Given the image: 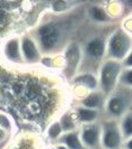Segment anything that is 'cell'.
Instances as JSON below:
<instances>
[{"label": "cell", "instance_id": "cb8c5ba5", "mask_svg": "<svg viewBox=\"0 0 132 149\" xmlns=\"http://www.w3.org/2000/svg\"><path fill=\"white\" fill-rule=\"evenodd\" d=\"M122 149H123V148H122Z\"/></svg>", "mask_w": 132, "mask_h": 149}, {"label": "cell", "instance_id": "5bb4252c", "mask_svg": "<svg viewBox=\"0 0 132 149\" xmlns=\"http://www.w3.org/2000/svg\"><path fill=\"white\" fill-rule=\"evenodd\" d=\"M72 83L76 86L84 88L88 91H95L99 90V79L97 76L91 73H80L77 74L73 80Z\"/></svg>", "mask_w": 132, "mask_h": 149}, {"label": "cell", "instance_id": "603a6c76", "mask_svg": "<svg viewBox=\"0 0 132 149\" xmlns=\"http://www.w3.org/2000/svg\"><path fill=\"white\" fill-rule=\"evenodd\" d=\"M56 149H67V148H66L65 146H63V145H59V143H58V145L56 146Z\"/></svg>", "mask_w": 132, "mask_h": 149}, {"label": "cell", "instance_id": "44dd1931", "mask_svg": "<svg viewBox=\"0 0 132 149\" xmlns=\"http://www.w3.org/2000/svg\"><path fill=\"white\" fill-rule=\"evenodd\" d=\"M122 66H123V68H130V67H132V49L128 54V56L124 58V61L122 62Z\"/></svg>", "mask_w": 132, "mask_h": 149}, {"label": "cell", "instance_id": "7c38bea8", "mask_svg": "<svg viewBox=\"0 0 132 149\" xmlns=\"http://www.w3.org/2000/svg\"><path fill=\"white\" fill-rule=\"evenodd\" d=\"M88 16L92 24L95 25H109L112 24L111 20L110 13L105 9V8L97 6V5H93L88 9Z\"/></svg>", "mask_w": 132, "mask_h": 149}, {"label": "cell", "instance_id": "4fadbf2b", "mask_svg": "<svg viewBox=\"0 0 132 149\" xmlns=\"http://www.w3.org/2000/svg\"><path fill=\"white\" fill-rule=\"evenodd\" d=\"M56 142L65 146L67 149H86L82 143L81 138H80V128L74 131L63 134Z\"/></svg>", "mask_w": 132, "mask_h": 149}, {"label": "cell", "instance_id": "9c48e42d", "mask_svg": "<svg viewBox=\"0 0 132 149\" xmlns=\"http://www.w3.org/2000/svg\"><path fill=\"white\" fill-rule=\"evenodd\" d=\"M80 138L86 149H102L101 147V121L82 125Z\"/></svg>", "mask_w": 132, "mask_h": 149}, {"label": "cell", "instance_id": "ac0fdd59", "mask_svg": "<svg viewBox=\"0 0 132 149\" xmlns=\"http://www.w3.org/2000/svg\"><path fill=\"white\" fill-rule=\"evenodd\" d=\"M6 54L7 56L13 61H18L20 58L19 55V42L17 39H11L8 42L6 46Z\"/></svg>", "mask_w": 132, "mask_h": 149}, {"label": "cell", "instance_id": "ba28073f", "mask_svg": "<svg viewBox=\"0 0 132 149\" xmlns=\"http://www.w3.org/2000/svg\"><path fill=\"white\" fill-rule=\"evenodd\" d=\"M65 56V76L67 79L73 80L76 75L79 74L80 66L82 62V53H81V46L79 42L76 40H71L69 44L66 46L64 49Z\"/></svg>", "mask_w": 132, "mask_h": 149}, {"label": "cell", "instance_id": "52a82bcc", "mask_svg": "<svg viewBox=\"0 0 132 149\" xmlns=\"http://www.w3.org/2000/svg\"><path fill=\"white\" fill-rule=\"evenodd\" d=\"M124 139L119 120H101V147L102 149H122Z\"/></svg>", "mask_w": 132, "mask_h": 149}, {"label": "cell", "instance_id": "3957f363", "mask_svg": "<svg viewBox=\"0 0 132 149\" xmlns=\"http://www.w3.org/2000/svg\"><path fill=\"white\" fill-rule=\"evenodd\" d=\"M77 20L74 14L68 13L44 22L37 30L39 49L46 54H56L64 51L71 42L69 37L73 29L76 28Z\"/></svg>", "mask_w": 132, "mask_h": 149}, {"label": "cell", "instance_id": "277c9868", "mask_svg": "<svg viewBox=\"0 0 132 149\" xmlns=\"http://www.w3.org/2000/svg\"><path fill=\"white\" fill-rule=\"evenodd\" d=\"M132 110V89L117 84L106 97L103 111V119L120 120L125 113Z\"/></svg>", "mask_w": 132, "mask_h": 149}, {"label": "cell", "instance_id": "7402d4cb", "mask_svg": "<svg viewBox=\"0 0 132 149\" xmlns=\"http://www.w3.org/2000/svg\"><path fill=\"white\" fill-rule=\"evenodd\" d=\"M123 149H132V137L124 140V143H123Z\"/></svg>", "mask_w": 132, "mask_h": 149}, {"label": "cell", "instance_id": "8992f818", "mask_svg": "<svg viewBox=\"0 0 132 149\" xmlns=\"http://www.w3.org/2000/svg\"><path fill=\"white\" fill-rule=\"evenodd\" d=\"M123 71L121 62L113 60H105L100 67L97 79H99V90L108 97L119 83L120 75Z\"/></svg>", "mask_w": 132, "mask_h": 149}, {"label": "cell", "instance_id": "ffe728a7", "mask_svg": "<svg viewBox=\"0 0 132 149\" xmlns=\"http://www.w3.org/2000/svg\"><path fill=\"white\" fill-rule=\"evenodd\" d=\"M117 84H122V85H125V86L132 89V67H130V68H123L122 73L120 75Z\"/></svg>", "mask_w": 132, "mask_h": 149}, {"label": "cell", "instance_id": "6da1fadb", "mask_svg": "<svg viewBox=\"0 0 132 149\" xmlns=\"http://www.w3.org/2000/svg\"><path fill=\"white\" fill-rule=\"evenodd\" d=\"M45 82L40 80H28L20 84H16L14 91L16 94L22 97V101L25 102V109L28 113L35 117L49 118L59 111L62 105L60 94L56 88L51 89Z\"/></svg>", "mask_w": 132, "mask_h": 149}, {"label": "cell", "instance_id": "5b68a950", "mask_svg": "<svg viewBox=\"0 0 132 149\" xmlns=\"http://www.w3.org/2000/svg\"><path fill=\"white\" fill-rule=\"evenodd\" d=\"M132 49V35L123 27H115L108 40L106 60L123 62Z\"/></svg>", "mask_w": 132, "mask_h": 149}, {"label": "cell", "instance_id": "e0dca14e", "mask_svg": "<svg viewBox=\"0 0 132 149\" xmlns=\"http://www.w3.org/2000/svg\"><path fill=\"white\" fill-rule=\"evenodd\" d=\"M120 129L123 136V139L126 140L132 137V110L125 113L124 116L119 120Z\"/></svg>", "mask_w": 132, "mask_h": 149}, {"label": "cell", "instance_id": "2e32d148", "mask_svg": "<svg viewBox=\"0 0 132 149\" xmlns=\"http://www.w3.org/2000/svg\"><path fill=\"white\" fill-rule=\"evenodd\" d=\"M59 123L63 128L64 134L65 132H69V131H74L77 128V120L75 117V112L74 111H65L60 117H59Z\"/></svg>", "mask_w": 132, "mask_h": 149}, {"label": "cell", "instance_id": "8fae6325", "mask_svg": "<svg viewBox=\"0 0 132 149\" xmlns=\"http://www.w3.org/2000/svg\"><path fill=\"white\" fill-rule=\"evenodd\" d=\"M75 117L79 123L82 125H88V123H93L97 122L103 119V112L100 110H93V109H88V108H83V107H76L75 108Z\"/></svg>", "mask_w": 132, "mask_h": 149}, {"label": "cell", "instance_id": "7a4b0ae2", "mask_svg": "<svg viewBox=\"0 0 132 149\" xmlns=\"http://www.w3.org/2000/svg\"><path fill=\"white\" fill-rule=\"evenodd\" d=\"M117 26L109 25H95L91 22V29L82 33L81 46L82 62L80 73H91L97 76L100 67L106 60L108 40Z\"/></svg>", "mask_w": 132, "mask_h": 149}, {"label": "cell", "instance_id": "d6986e66", "mask_svg": "<svg viewBox=\"0 0 132 149\" xmlns=\"http://www.w3.org/2000/svg\"><path fill=\"white\" fill-rule=\"evenodd\" d=\"M63 134H64V131H63V128L60 126L59 121L58 120H54L51 123V126L48 127V130H47L48 138L53 139L54 141H57Z\"/></svg>", "mask_w": 132, "mask_h": 149}, {"label": "cell", "instance_id": "30bf717a", "mask_svg": "<svg viewBox=\"0 0 132 149\" xmlns=\"http://www.w3.org/2000/svg\"><path fill=\"white\" fill-rule=\"evenodd\" d=\"M105 101H106V95L102 91L95 90V91L88 92L85 97H82L80 100V107L93 109V110H100L103 112L105 107Z\"/></svg>", "mask_w": 132, "mask_h": 149}, {"label": "cell", "instance_id": "9a60e30c", "mask_svg": "<svg viewBox=\"0 0 132 149\" xmlns=\"http://www.w3.org/2000/svg\"><path fill=\"white\" fill-rule=\"evenodd\" d=\"M22 49L24 53V56L26 61H28L30 63H34L37 62L40 58V55H39V48L36 45V43L29 37H25L22 39Z\"/></svg>", "mask_w": 132, "mask_h": 149}]
</instances>
